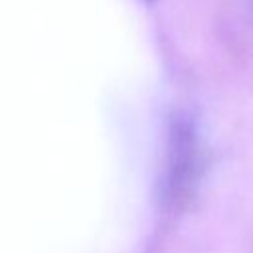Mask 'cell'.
<instances>
[]
</instances>
